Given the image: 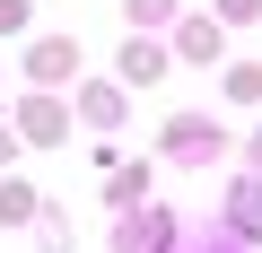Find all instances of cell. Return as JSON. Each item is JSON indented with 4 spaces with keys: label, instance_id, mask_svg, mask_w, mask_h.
Masks as SVG:
<instances>
[{
    "label": "cell",
    "instance_id": "1",
    "mask_svg": "<svg viewBox=\"0 0 262 253\" xmlns=\"http://www.w3.org/2000/svg\"><path fill=\"white\" fill-rule=\"evenodd\" d=\"M122 244H131V253H166V210H149V227H131Z\"/></svg>",
    "mask_w": 262,
    "mask_h": 253
},
{
    "label": "cell",
    "instance_id": "5",
    "mask_svg": "<svg viewBox=\"0 0 262 253\" xmlns=\"http://www.w3.org/2000/svg\"><path fill=\"white\" fill-rule=\"evenodd\" d=\"M253 157H262V140H253Z\"/></svg>",
    "mask_w": 262,
    "mask_h": 253
},
{
    "label": "cell",
    "instance_id": "4",
    "mask_svg": "<svg viewBox=\"0 0 262 253\" xmlns=\"http://www.w3.org/2000/svg\"><path fill=\"white\" fill-rule=\"evenodd\" d=\"M0 27H27V0H0Z\"/></svg>",
    "mask_w": 262,
    "mask_h": 253
},
{
    "label": "cell",
    "instance_id": "2",
    "mask_svg": "<svg viewBox=\"0 0 262 253\" xmlns=\"http://www.w3.org/2000/svg\"><path fill=\"white\" fill-rule=\"evenodd\" d=\"M175 157H210V122H175Z\"/></svg>",
    "mask_w": 262,
    "mask_h": 253
},
{
    "label": "cell",
    "instance_id": "3",
    "mask_svg": "<svg viewBox=\"0 0 262 253\" xmlns=\"http://www.w3.org/2000/svg\"><path fill=\"white\" fill-rule=\"evenodd\" d=\"M175 9V0H131V18H166Z\"/></svg>",
    "mask_w": 262,
    "mask_h": 253
}]
</instances>
